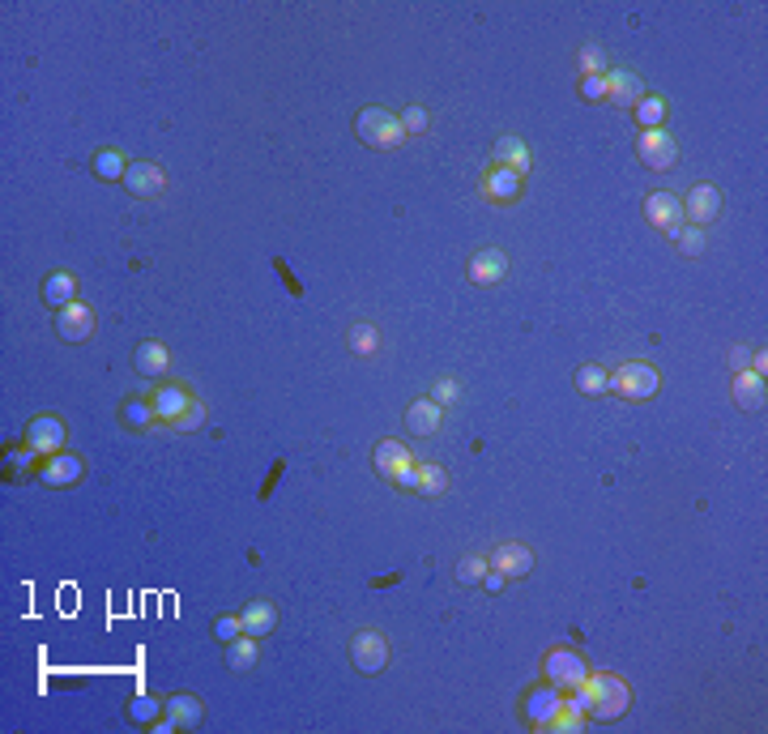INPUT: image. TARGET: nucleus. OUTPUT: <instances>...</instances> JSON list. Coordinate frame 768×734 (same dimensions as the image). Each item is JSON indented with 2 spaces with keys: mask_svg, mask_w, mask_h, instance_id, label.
Listing matches in <instances>:
<instances>
[{
  "mask_svg": "<svg viewBox=\"0 0 768 734\" xmlns=\"http://www.w3.org/2000/svg\"><path fill=\"white\" fill-rule=\"evenodd\" d=\"M564 700L576 709H585L594 722H619V717L632 709V688L619 675H611V670H589V679L576 692H568Z\"/></svg>",
  "mask_w": 768,
  "mask_h": 734,
  "instance_id": "f257e3e1",
  "label": "nucleus"
},
{
  "mask_svg": "<svg viewBox=\"0 0 768 734\" xmlns=\"http://www.w3.org/2000/svg\"><path fill=\"white\" fill-rule=\"evenodd\" d=\"M606 389L619 393L623 402H649V397L662 393V372H658V363H649V359H628L611 372V385Z\"/></svg>",
  "mask_w": 768,
  "mask_h": 734,
  "instance_id": "f03ea898",
  "label": "nucleus"
},
{
  "mask_svg": "<svg viewBox=\"0 0 768 734\" xmlns=\"http://www.w3.org/2000/svg\"><path fill=\"white\" fill-rule=\"evenodd\" d=\"M355 133H359L363 146H372V150H397L406 141L402 120H397V111H389V107H363L355 116Z\"/></svg>",
  "mask_w": 768,
  "mask_h": 734,
  "instance_id": "7ed1b4c3",
  "label": "nucleus"
},
{
  "mask_svg": "<svg viewBox=\"0 0 768 734\" xmlns=\"http://www.w3.org/2000/svg\"><path fill=\"white\" fill-rule=\"evenodd\" d=\"M346 653H350V666H355L359 675H367V679L384 675L389 662H393V645H389V636H384L380 628H359L355 636H350Z\"/></svg>",
  "mask_w": 768,
  "mask_h": 734,
  "instance_id": "20e7f679",
  "label": "nucleus"
},
{
  "mask_svg": "<svg viewBox=\"0 0 768 734\" xmlns=\"http://www.w3.org/2000/svg\"><path fill=\"white\" fill-rule=\"evenodd\" d=\"M585 679H589V662L576 649H568V645L547 649V658H542V683H551L555 692L568 696V692L581 688Z\"/></svg>",
  "mask_w": 768,
  "mask_h": 734,
  "instance_id": "39448f33",
  "label": "nucleus"
},
{
  "mask_svg": "<svg viewBox=\"0 0 768 734\" xmlns=\"http://www.w3.org/2000/svg\"><path fill=\"white\" fill-rule=\"evenodd\" d=\"M636 158L649 171H675L679 163V141L670 129H640L636 137Z\"/></svg>",
  "mask_w": 768,
  "mask_h": 734,
  "instance_id": "423d86ee",
  "label": "nucleus"
},
{
  "mask_svg": "<svg viewBox=\"0 0 768 734\" xmlns=\"http://www.w3.org/2000/svg\"><path fill=\"white\" fill-rule=\"evenodd\" d=\"M124 188H128V197H137V201H158L167 193L163 163H154V158H133V163H128V175H124Z\"/></svg>",
  "mask_w": 768,
  "mask_h": 734,
  "instance_id": "0eeeda50",
  "label": "nucleus"
},
{
  "mask_svg": "<svg viewBox=\"0 0 768 734\" xmlns=\"http://www.w3.org/2000/svg\"><path fill=\"white\" fill-rule=\"evenodd\" d=\"M679 201H683V222H692V227H709V222H717V214H722V188L709 184V180L692 184Z\"/></svg>",
  "mask_w": 768,
  "mask_h": 734,
  "instance_id": "6e6552de",
  "label": "nucleus"
},
{
  "mask_svg": "<svg viewBox=\"0 0 768 734\" xmlns=\"http://www.w3.org/2000/svg\"><path fill=\"white\" fill-rule=\"evenodd\" d=\"M94 325H99V321H94V308H90V303H82V299L56 312V338L64 346H86L94 338Z\"/></svg>",
  "mask_w": 768,
  "mask_h": 734,
  "instance_id": "1a4fd4ad",
  "label": "nucleus"
},
{
  "mask_svg": "<svg viewBox=\"0 0 768 734\" xmlns=\"http://www.w3.org/2000/svg\"><path fill=\"white\" fill-rule=\"evenodd\" d=\"M154 402V414H158V423H167V427H175L184 419V414L201 402L197 393H192V385H184V380H171V385H158V393L150 397Z\"/></svg>",
  "mask_w": 768,
  "mask_h": 734,
  "instance_id": "9d476101",
  "label": "nucleus"
},
{
  "mask_svg": "<svg viewBox=\"0 0 768 734\" xmlns=\"http://www.w3.org/2000/svg\"><path fill=\"white\" fill-rule=\"evenodd\" d=\"M645 222L649 227H658L666 235H675L683 227V201L679 193H670V188H653L645 193Z\"/></svg>",
  "mask_w": 768,
  "mask_h": 734,
  "instance_id": "9b49d317",
  "label": "nucleus"
},
{
  "mask_svg": "<svg viewBox=\"0 0 768 734\" xmlns=\"http://www.w3.org/2000/svg\"><path fill=\"white\" fill-rule=\"evenodd\" d=\"M64 436H69V427H64V419H56V414H35V419L26 423V440L39 457H52V453H64Z\"/></svg>",
  "mask_w": 768,
  "mask_h": 734,
  "instance_id": "f8f14e48",
  "label": "nucleus"
},
{
  "mask_svg": "<svg viewBox=\"0 0 768 734\" xmlns=\"http://www.w3.org/2000/svg\"><path fill=\"white\" fill-rule=\"evenodd\" d=\"M559 709H564V692H555L551 683H538V688H530L521 696V713H525V722H530L534 730H547Z\"/></svg>",
  "mask_w": 768,
  "mask_h": 734,
  "instance_id": "ddd939ff",
  "label": "nucleus"
},
{
  "mask_svg": "<svg viewBox=\"0 0 768 734\" xmlns=\"http://www.w3.org/2000/svg\"><path fill=\"white\" fill-rule=\"evenodd\" d=\"M504 274H508V252H504V248L487 244V248H474V252H470L466 278H470L474 286H495V282H504Z\"/></svg>",
  "mask_w": 768,
  "mask_h": 734,
  "instance_id": "4468645a",
  "label": "nucleus"
},
{
  "mask_svg": "<svg viewBox=\"0 0 768 734\" xmlns=\"http://www.w3.org/2000/svg\"><path fill=\"white\" fill-rule=\"evenodd\" d=\"M35 474H39L43 487H73V483H82L86 478V461L77 453H52V457L39 461Z\"/></svg>",
  "mask_w": 768,
  "mask_h": 734,
  "instance_id": "2eb2a0df",
  "label": "nucleus"
},
{
  "mask_svg": "<svg viewBox=\"0 0 768 734\" xmlns=\"http://www.w3.org/2000/svg\"><path fill=\"white\" fill-rule=\"evenodd\" d=\"M491 163H495V167H504V171H517L521 180H530V171H534V150L525 146L521 137L504 133V137H495V146H491Z\"/></svg>",
  "mask_w": 768,
  "mask_h": 734,
  "instance_id": "dca6fc26",
  "label": "nucleus"
},
{
  "mask_svg": "<svg viewBox=\"0 0 768 734\" xmlns=\"http://www.w3.org/2000/svg\"><path fill=\"white\" fill-rule=\"evenodd\" d=\"M487 560L495 572H504L508 581H521L534 572V551L525 547V542H500V547H491Z\"/></svg>",
  "mask_w": 768,
  "mask_h": 734,
  "instance_id": "f3484780",
  "label": "nucleus"
},
{
  "mask_svg": "<svg viewBox=\"0 0 768 734\" xmlns=\"http://www.w3.org/2000/svg\"><path fill=\"white\" fill-rule=\"evenodd\" d=\"M402 423H406V432L414 440H431L444 423V406L431 402V397H414V402L406 406V414H402Z\"/></svg>",
  "mask_w": 768,
  "mask_h": 734,
  "instance_id": "a211bd4d",
  "label": "nucleus"
},
{
  "mask_svg": "<svg viewBox=\"0 0 768 734\" xmlns=\"http://www.w3.org/2000/svg\"><path fill=\"white\" fill-rule=\"evenodd\" d=\"M645 77H640L636 69H606V103H615V107H636L640 99H645Z\"/></svg>",
  "mask_w": 768,
  "mask_h": 734,
  "instance_id": "6ab92c4d",
  "label": "nucleus"
},
{
  "mask_svg": "<svg viewBox=\"0 0 768 734\" xmlns=\"http://www.w3.org/2000/svg\"><path fill=\"white\" fill-rule=\"evenodd\" d=\"M483 197L491 205H512V201H521L525 197V180L517 171H504V167H487L483 171Z\"/></svg>",
  "mask_w": 768,
  "mask_h": 734,
  "instance_id": "aec40b11",
  "label": "nucleus"
},
{
  "mask_svg": "<svg viewBox=\"0 0 768 734\" xmlns=\"http://www.w3.org/2000/svg\"><path fill=\"white\" fill-rule=\"evenodd\" d=\"M372 466H376L380 478H389V483H393L397 474L414 466V453H410V444H402V440H380L372 449Z\"/></svg>",
  "mask_w": 768,
  "mask_h": 734,
  "instance_id": "412c9836",
  "label": "nucleus"
},
{
  "mask_svg": "<svg viewBox=\"0 0 768 734\" xmlns=\"http://www.w3.org/2000/svg\"><path fill=\"white\" fill-rule=\"evenodd\" d=\"M39 295H43L47 308H56V312H60V308H69V303L82 299V286H77V274H69V269H52V274L43 278Z\"/></svg>",
  "mask_w": 768,
  "mask_h": 734,
  "instance_id": "4be33fe9",
  "label": "nucleus"
},
{
  "mask_svg": "<svg viewBox=\"0 0 768 734\" xmlns=\"http://www.w3.org/2000/svg\"><path fill=\"white\" fill-rule=\"evenodd\" d=\"M730 393H734V406L747 410V414L764 410V402H768V385H764V376H756V372H734Z\"/></svg>",
  "mask_w": 768,
  "mask_h": 734,
  "instance_id": "5701e85b",
  "label": "nucleus"
},
{
  "mask_svg": "<svg viewBox=\"0 0 768 734\" xmlns=\"http://www.w3.org/2000/svg\"><path fill=\"white\" fill-rule=\"evenodd\" d=\"M163 713L175 722V730H197L205 722V705H201V696H192V692H175L163 700Z\"/></svg>",
  "mask_w": 768,
  "mask_h": 734,
  "instance_id": "b1692460",
  "label": "nucleus"
},
{
  "mask_svg": "<svg viewBox=\"0 0 768 734\" xmlns=\"http://www.w3.org/2000/svg\"><path fill=\"white\" fill-rule=\"evenodd\" d=\"M239 624H244L248 636H269L278 628V606L269 598H252V602L239 606Z\"/></svg>",
  "mask_w": 768,
  "mask_h": 734,
  "instance_id": "393cba45",
  "label": "nucleus"
},
{
  "mask_svg": "<svg viewBox=\"0 0 768 734\" xmlns=\"http://www.w3.org/2000/svg\"><path fill=\"white\" fill-rule=\"evenodd\" d=\"M128 163H133V158H128L124 150H116V146H99V150L90 154V171L99 175L103 184H124Z\"/></svg>",
  "mask_w": 768,
  "mask_h": 734,
  "instance_id": "a878e982",
  "label": "nucleus"
},
{
  "mask_svg": "<svg viewBox=\"0 0 768 734\" xmlns=\"http://www.w3.org/2000/svg\"><path fill=\"white\" fill-rule=\"evenodd\" d=\"M380 346H384V333H380V325H372V321H355L346 329V350L355 359H376L380 355Z\"/></svg>",
  "mask_w": 768,
  "mask_h": 734,
  "instance_id": "bb28decb",
  "label": "nucleus"
},
{
  "mask_svg": "<svg viewBox=\"0 0 768 734\" xmlns=\"http://www.w3.org/2000/svg\"><path fill=\"white\" fill-rule=\"evenodd\" d=\"M227 666L235 670V675H252L256 666H261V636H235V641H227Z\"/></svg>",
  "mask_w": 768,
  "mask_h": 734,
  "instance_id": "cd10ccee",
  "label": "nucleus"
},
{
  "mask_svg": "<svg viewBox=\"0 0 768 734\" xmlns=\"http://www.w3.org/2000/svg\"><path fill=\"white\" fill-rule=\"evenodd\" d=\"M133 367H137V376H146V380H158L171 367V355H167V346L163 342H141L133 350Z\"/></svg>",
  "mask_w": 768,
  "mask_h": 734,
  "instance_id": "c85d7f7f",
  "label": "nucleus"
},
{
  "mask_svg": "<svg viewBox=\"0 0 768 734\" xmlns=\"http://www.w3.org/2000/svg\"><path fill=\"white\" fill-rule=\"evenodd\" d=\"M120 423L128 432H146L150 423H158L154 402H146V397H128V402H120Z\"/></svg>",
  "mask_w": 768,
  "mask_h": 734,
  "instance_id": "c756f323",
  "label": "nucleus"
},
{
  "mask_svg": "<svg viewBox=\"0 0 768 734\" xmlns=\"http://www.w3.org/2000/svg\"><path fill=\"white\" fill-rule=\"evenodd\" d=\"M636 124L640 129H666V120H670V103L662 99V94H645L636 107Z\"/></svg>",
  "mask_w": 768,
  "mask_h": 734,
  "instance_id": "7c9ffc66",
  "label": "nucleus"
},
{
  "mask_svg": "<svg viewBox=\"0 0 768 734\" xmlns=\"http://www.w3.org/2000/svg\"><path fill=\"white\" fill-rule=\"evenodd\" d=\"M414 474H419V496H444L448 491V470L440 461H414Z\"/></svg>",
  "mask_w": 768,
  "mask_h": 734,
  "instance_id": "2f4dec72",
  "label": "nucleus"
},
{
  "mask_svg": "<svg viewBox=\"0 0 768 734\" xmlns=\"http://www.w3.org/2000/svg\"><path fill=\"white\" fill-rule=\"evenodd\" d=\"M158 717H163V700H158V696L137 692L133 700H128V722H133V726H154Z\"/></svg>",
  "mask_w": 768,
  "mask_h": 734,
  "instance_id": "473e14b6",
  "label": "nucleus"
},
{
  "mask_svg": "<svg viewBox=\"0 0 768 734\" xmlns=\"http://www.w3.org/2000/svg\"><path fill=\"white\" fill-rule=\"evenodd\" d=\"M572 380H576V389H581V393L594 397V393H606V385H611V372H606L602 363H581Z\"/></svg>",
  "mask_w": 768,
  "mask_h": 734,
  "instance_id": "72a5a7b5",
  "label": "nucleus"
},
{
  "mask_svg": "<svg viewBox=\"0 0 768 734\" xmlns=\"http://www.w3.org/2000/svg\"><path fill=\"white\" fill-rule=\"evenodd\" d=\"M589 726V713L585 709H576V705H568V700H564V709H559L555 717H551V734H581Z\"/></svg>",
  "mask_w": 768,
  "mask_h": 734,
  "instance_id": "f704fd0d",
  "label": "nucleus"
},
{
  "mask_svg": "<svg viewBox=\"0 0 768 734\" xmlns=\"http://www.w3.org/2000/svg\"><path fill=\"white\" fill-rule=\"evenodd\" d=\"M487 568H491V560H487L483 551H470V555H461V564H457V585H483Z\"/></svg>",
  "mask_w": 768,
  "mask_h": 734,
  "instance_id": "c9c22d12",
  "label": "nucleus"
},
{
  "mask_svg": "<svg viewBox=\"0 0 768 734\" xmlns=\"http://www.w3.org/2000/svg\"><path fill=\"white\" fill-rule=\"evenodd\" d=\"M397 120H402L406 137H423V133L431 129V111H427L423 103H410V107H402V111H397Z\"/></svg>",
  "mask_w": 768,
  "mask_h": 734,
  "instance_id": "e433bc0d",
  "label": "nucleus"
},
{
  "mask_svg": "<svg viewBox=\"0 0 768 734\" xmlns=\"http://www.w3.org/2000/svg\"><path fill=\"white\" fill-rule=\"evenodd\" d=\"M670 239H675L679 252H687V257H700V252L709 248V235H704V227H679Z\"/></svg>",
  "mask_w": 768,
  "mask_h": 734,
  "instance_id": "4c0bfd02",
  "label": "nucleus"
},
{
  "mask_svg": "<svg viewBox=\"0 0 768 734\" xmlns=\"http://www.w3.org/2000/svg\"><path fill=\"white\" fill-rule=\"evenodd\" d=\"M576 60H581V77H602L606 69H611V65H606V52H602V47H594V43H585L581 52H576Z\"/></svg>",
  "mask_w": 768,
  "mask_h": 734,
  "instance_id": "58836bf2",
  "label": "nucleus"
},
{
  "mask_svg": "<svg viewBox=\"0 0 768 734\" xmlns=\"http://www.w3.org/2000/svg\"><path fill=\"white\" fill-rule=\"evenodd\" d=\"M431 402H440V406H453V402H461V380H453V376H440L436 385H431Z\"/></svg>",
  "mask_w": 768,
  "mask_h": 734,
  "instance_id": "ea45409f",
  "label": "nucleus"
},
{
  "mask_svg": "<svg viewBox=\"0 0 768 734\" xmlns=\"http://www.w3.org/2000/svg\"><path fill=\"white\" fill-rule=\"evenodd\" d=\"M576 90H581L585 103H606V73L602 77H581V86Z\"/></svg>",
  "mask_w": 768,
  "mask_h": 734,
  "instance_id": "a19ab883",
  "label": "nucleus"
},
{
  "mask_svg": "<svg viewBox=\"0 0 768 734\" xmlns=\"http://www.w3.org/2000/svg\"><path fill=\"white\" fill-rule=\"evenodd\" d=\"M214 636H218L222 645L235 641V636H244V624H239V615H222V619H214Z\"/></svg>",
  "mask_w": 768,
  "mask_h": 734,
  "instance_id": "79ce46f5",
  "label": "nucleus"
},
{
  "mask_svg": "<svg viewBox=\"0 0 768 734\" xmlns=\"http://www.w3.org/2000/svg\"><path fill=\"white\" fill-rule=\"evenodd\" d=\"M5 457L13 461V466H18V474H26V470H35V461H39V453H35V449H30V444H22V449H9Z\"/></svg>",
  "mask_w": 768,
  "mask_h": 734,
  "instance_id": "37998d69",
  "label": "nucleus"
},
{
  "mask_svg": "<svg viewBox=\"0 0 768 734\" xmlns=\"http://www.w3.org/2000/svg\"><path fill=\"white\" fill-rule=\"evenodd\" d=\"M201 423H205V402H197V406H192V410L184 414V419L175 423V432H197Z\"/></svg>",
  "mask_w": 768,
  "mask_h": 734,
  "instance_id": "c03bdc74",
  "label": "nucleus"
},
{
  "mask_svg": "<svg viewBox=\"0 0 768 734\" xmlns=\"http://www.w3.org/2000/svg\"><path fill=\"white\" fill-rule=\"evenodd\" d=\"M751 355H756L751 346H734L730 350V367H734V372H751Z\"/></svg>",
  "mask_w": 768,
  "mask_h": 734,
  "instance_id": "a18cd8bd",
  "label": "nucleus"
},
{
  "mask_svg": "<svg viewBox=\"0 0 768 734\" xmlns=\"http://www.w3.org/2000/svg\"><path fill=\"white\" fill-rule=\"evenodd\" d=\"M508 585V577H504V572H495V568H487V577H483V589H487V594H500V589Z\"/></svg>",
  "mask_w": 768,
  "mask_h": 734,
  "instance_id": "49530a36",
  "label": "nucleus"
}]
</instances>
